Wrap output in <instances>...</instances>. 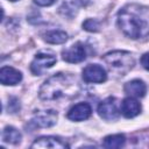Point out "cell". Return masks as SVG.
Instances as JSON below:
<instances>
[{"mask_svg": "<svg viewBox=\"0 0 149 149\" xmlns=\"http://www.w3.org/2000/svg\"><path fill=\"white\" fill-rule=\"evenodd\" d=\"M120 29L130 38L146 37L149 34V8L130 3L118 13Z\"/></svg>", "mask_w": 149, "mask_h": 149, "instance_id": "1", "label": "cell"}, {"mask_svg": "<svg viewBox=\"0 0 149 149\" xmlns=\"http://www.w3.org/2000/svg\"><path fill=\"white\" fill-rule=\"evenodd\" d=\"M78 88L77 81L73 77L69 74L57 73L50 77L41 87L40 97L43 100H56L62 97L76 94Z\"/></svg>", "mask_w": 149, "mask_h": 149, "instance_id": "2", "label": "cell"}, {"mask_svg": "<svg viewBox=\"0 0 149 149\" xmlns=\"http://www.w3.org/2000/svg\"><path fill=\"white\" fill-rule=\"evenodd\" d=\"M109 70L116 74L125 76L134 65V57L127 51H111L102 57Z\"/></svg>", "mask_w": 149, "mask_h": 149, "instance_id": "3", "label": "cell"}, {"mask_svg": "<svg viewBox=\"0 0 149 149\" xmlns=\"http://www.w3.org/2000/svg\"><path fill=\"white\" fill-rule=\"evenodd\" d=\"M56 56L50 52H38L31 62L30 70L34 74H41L45 69L51 68L56 63Z\"/></svg>", "mask_w": 149, "mask_h": 149, "instance_id": "4", "label": "cell"}, {"mask_svg": "<svg viewBox=\"0 0 149 149\" xmlns=\"http://www.w3.org/2000/svg\"><path fill=\"white\" fill-rule=\"evenodd\" d=\"M98 113L106 121L116 120L120 115V112H119L118 105L115 102V99L114 98H107L104 101H101L98 106Z\"/></svg>", "mask_w": 149, "mask_h": 149, "instance_id": "5", "label": "cell"}, {"mask_svg": "<svg viewBox=\"0 0 149 149\" xmlns=\"http://www.w3.org/2000/svg\"><path fill=\"white\" fill-rule=\"evenodd\" d=\"M83 79L86 83H104L107 79V73L102 66L90 64L83 70Z\"/></svg>", "mask_w": 149, "mask_h": 149, "instance_id": "6", "label": "cell"}, {"mask_svg": "<svg viewBox=\"0 0 149 149\" xmlns=\"http://www.w3.org/2000/svg\"><path fill=\"white\" fill-rule=\"evenodd\" d=\"M86 58V49L80 42L74 43L63 51V59L68 63H80Z\"/></svg>", "mask_w": 149, "mask_h": 149, "instance_id": "7", "label": "cell"}, {"mask_svg": "<svg viewBox=\"0 0 149 149\" xmlns=\"http://www.w3.org/2000/svg\"><path fill=\"white\" fill-rule=\"evenodd\" d=\"M57 120V113L55 111H43L37 113L29 122V126L33 128H37V127H51L56 123Z\"/></svg>", "mask_w": 149, "mask_h": 149, "instance_id": "8", "label": "cell"}, {"mask_svg": "<svg viewBox=\"0 0 149 149\" xmlns=\"http://www.w3.org/2000/svg\"><path fill=\"white\" fill-rule=\"evenodd\" d=\"M91 113H92V108L87 102H79L69 109L66 116L72 121H83L88 119Z\"/></svg>", "mask_w": 149, "mask_h": 149, "instance_id": "9", "label": "cell"}, {"mask_svg": "<svg viewBox=\"0 0 149 149\" xmlns=\"http://www.w3.org/2000/svg\"><path fill=\"white\" fill-rule=\"evenodd\" d=\"M22 74L12 66H3L0 70V81L3 85H16L21 81Z\"/></svg>", "mask_w": 149, "mask_h": 149, "instance_id": "10", "label": "cell"}, {"mask_svg": "<svg viewBox=\"0 0 149 149\" xmlns=\"http://www.w3.org/2000/svg\"><path fill=\"white\" fill-rule=\"evenodd\" d=\"M33 148H51V149H57V148H66L68 144L63 142L61 139L55 137V136H42L38 137L31 144Z\"/></svg>", "mask_w": 149, "mask_h": 149, "instance_id": "11", "label": "cell"}, {"mask_svg": "<svg viewBox=\"0 0 149 149\" xmlns=\"http://www.w3.org/2000/svg\"><path fill=\"white\" fill-rule=\"evenodd\" d=\"M140 112H141V105L136 99H134L133 97H128L123 99L121 104V113L123 114V116L134 118L139 115Z\"/></svg>", "mask_w": 149, "mask_h": 149, "instance_id": "12", "label": "cell"}, {"mask_svg": "<svg viewBox=\"0 0 149 149\" xmlns=\"http://www.w3.org/2000/svg\"><path fill=\"white\" fill-rule=\"evenodd\" d=\"M147 91V86L146 84L140 80V79H134L128 81L125 85V92L130 95V97H136V98H142L146 94Z\"/></svg>", "mask_w": 149, "mask_h": 149, "instance_id": "13", "label": "cell"}, {"mask_svg": "<svg viewBox=\"0 0 149 149\" xmlns=\"http://www.w3.org/2000/svg\"><path fill=\"white\" fill-rule=\"evenodd\" d=\"M68 40V35L62 30H50L44 34V41L50 44H61Z\"/></svg>", "mask_w": 149, "mask_h": 149, "instance_id": "14", "label": "cell"}, {"mask_svg": "<svg viewBox=\"0 0 149 149\" xmlns=\"http://www.w3.org/2000/svg\"><path fill=\"white\" fill-rule=\"evenodd\" d=\"M21 133L14 128V127H6L3 130H2V141L3 142H7V143H12V144H16L21 141Z\"/></svg>", "mask_w": 149, "mask_h": 149, "instance_id": "15", "label": "cell"}, {"mask_svg": "<svg viewBox=\"0 0 149 149\" xmlns=\"http://www.w3.org/2000/svg\"><path fill=\"white\" fill-rule=\"evenodd\" d=\"M126 142L125 135L122 134H115V135H109L104 139V147L105 148H121Z\"/></svg>", "mask_w": 149, "mask_h": 149, "instance_id": "16", "label": "cell"}, {"mask_svg": "<svg viewBox=\"0 0 149 149\" xmlns=\"http://www.w3.org/2000/svg\"><path fill=\"white\" fill-rule=\"evenodd\" d=\"M78 7H79L78 0H65L64 3H63V6L59 8V9H61L59 12H61L64 16L72 17V16L76 14Z\"/></svg>", "mask_w": 149, "mask_h": 149, "instance_id": "17", "label": "cell"}, {"mask_svg": "<svg viewBox=\"0 0 149 149\" xmlns=\"http://www.w3.org/2000/svg\"><path fill=\"white\" fill-rule=\"evenodd\" d=\"M83 27L85 30H88V31H97L99 30V22L97 20H93V19H87L84 23H83Z\"/></svg>", "mask_w": 149, "mask_h": 149, "instance_id": "18", "label": "cell"}, {"mask_svg": "<svg viewBox=\"0 0 149 149\" xmlns=\"http://www.w3.org/2000/svg\"><path fill=\"white\" fill-rule=\"evenodd\" d=\"M8 102V111H10V113H15L17 109H20V104L16 98H10Z\"/></svg>", "mask_w": 149, "mask_h": 149, "instance_id": "19", "label": "cell"}, {"mask_svg": "<svg viewBox=\"0 0 149 149\" xmlns=\"http://www.w3.org/2000/svg\"><path fill=\"white\" fill-rule=\"evenodd\" d=\"M141 64L142 66L149 71V52H146L142 57H141Z\"/></svg>", "mask_w": 149, "mask_h": 149, "instance_id": "20", "label": "cell"}, {"mask_svg": "<svg viewBox=\"0 0 149 149\" xmlns=\"http://www.w3.org/2000/svg\"><path fill=\"white\" fill-rule=\"evenodd\" d=\"M56 0H34V2L38 6H43V7H47V6H50L55 2Z\"/></svg>", "mask_w": 149, "mask_h": 149, "instance_id": "21", "label": "cell"}, {"mask_svg": "<svg viewBox=\"0 0 149 149\" xmlns=\"http://www.w3.org/2000/svg\"><path fill=\"white\" fill-rule=\"evenodd\" d=\"M9 1H17V0H9Z\"/></svg>", "mask_w": 149, "mask_h": 149, "instance_id": "22", "label": "cell"}]
</instances>
